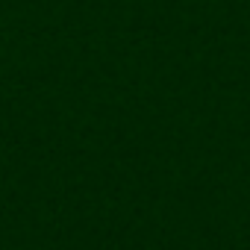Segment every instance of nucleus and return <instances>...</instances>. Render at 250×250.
<instances>
[]
</instances>
